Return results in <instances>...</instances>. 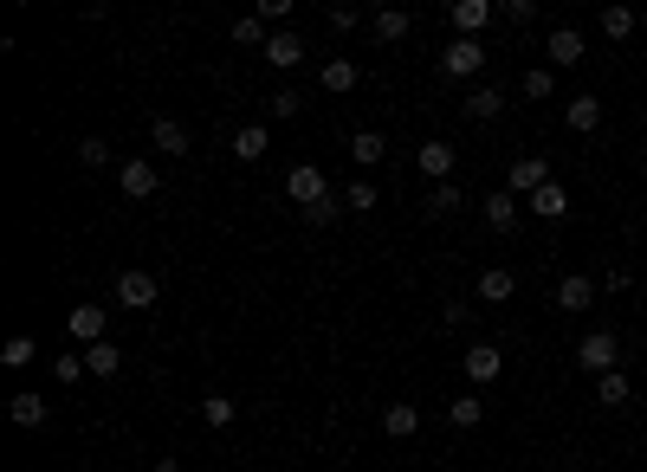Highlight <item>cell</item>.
Returning a JSON list of instances; mask_svg holds the SVG:
<instances>
[{
    "instance_id": "obj_1",
    "label": "cell",
    "mask_w": 647,
    "mask_h": 472,
    "mask_svg": "<svg viewBox=\"0 0 647 472\" xmlns=\"http://www.w3.org/2000/svg\"><path fill=\"white\" fill-rule=\"evenodd\" d=\"M576 363H583L589 376L622 369V337H615V330H589V337H576Z\"/></svg>"
},
{
    "instance_id": "obj_2",
    "label": "cell",
    "mask_w": 647,
    "mask_h": 472,
    "mask_svg": "<svg viewBox=\"0 0 647 472\" xmlns=\"http://www.w3.org/2000/svg\"><path fill=\"white\" fill-rule=\"evenodd\" d=\"M110 298H117L123 311H149V304L162 298V279H156V272H143V266H130V272H117Z\"/></svg>"
},
{
    "instance_id": "obj_3",
    "label": "cell",
    "mask_w": 647,
    "mask_h": 472,
    "mask_svg": "<svg viewBox=\"0 0 647 472\" xmlns=\"http://www.w3.org/2000/svg\"><path fill=\"white\" fill-rule=\"evenodd\" d=\"M440 72H447V78H479V72H486V39H447Z\"/></svg>"
},
{
    "instance_id": "obj_4",
    "label": "cell",
    "mask_w": 647,
    "mask_h": 472,
    "mask_svg": "<svg viewBox=\"0 0 647 472\" xmlns=\"http://www.w3.org/2000/svg\"><path fill=\"white\" fill-rule=\"evenodd\" d=\"M285 194H292V207L305 214V207L330 201V182H324V169H318V162H298V169L285 175Z\"/></svg>"
},
{
    "instance_id": "obj_5",
    "label": "cell",
    "mask_w": 647,
    "mask_h": 472,
    "mask_svg": "<svg viewBox=\"0 0 647 472\" xmlns=\"http://www.w3.org/2000/svg\"><path fill=\"white\" fill-rule=\"evenodd\" d=\"M65 330H72V343H78V350H91V343H104V330H110V311H104V304H72Z\"/></svg>"
},
{
    "instance_id": "obj_6",
    "label": "cell",
    "mask_w": 647,
    "mask_h": 472,
    "mask_svg": "<svg viewBox=\"0 0 647 472\" xmlns=\"http://www.w3.org/2000/svg\"><path fill=\"white\" fill-rule=\"evenodd\" d=\"M544 52H550V72H570V65H583L589 39L576 26H557V33H544Z\"/></svg>"
},
{
    "instance_id": "obj_7",
    "label": "cell",
    "mask_w": 647,
    "mask_h": 472,
    "mask_svg": "<svg viewBox=\"0 0 647 472\" xmlns=\"http://www.w3.org/2000/svg\"><path fill=\"white\" fill-rule=\"evenodd\" d=\"M499 376H505V350H499V343H466V382L486 388Z\"/></svg>"
},
{
    "instance_id": "obj_8",
    "label": "cell",
    "mask_w": 647,
    "mask_h": 472,
    "mask_svg": "<svg viewBox=\"0 0 647 472\" xmlns=\"http://www.w3.org/2000/svg\"><path fill=\"white\" fill-rule=\"evenodd\" d=\"M602 117H609V110H602V97H596V91H576L570 104H563V123H570V136H596V130H602Z\"/></svg>"
},
{
    "instance_id": "obj_9",
    "label": "cell",
    "mask_w": 647,
    "mask_h": 472,
    "mask_svg": "<svg viewBox=\"0 0 647 472\" xmlns=\"http://www.w3.org/2000/svg\"><path fill=\"white\" fill-rule=\"evenodd\" d=\"M415 169L428 175L434 188H440V182H453V143H447V136H428V143L415 149Z\"/></svg>"
},
{
    "instance_id": "obj_10",
    "label": "cell",
    "mask_w": 647,
    "mask_h": 472,
    "mask_svg": "<svg viewBox=\"0 0 647 472\" xmlns=\"http://www.w3.org/2000/svg\"><path fill=\"white\" fill-rule=\"evenodd\" d=\"M544 182H557V175H550V162H544V156H518L512 169H505V188H512V194H525V201H531V194H538Z\"/></svg>"
},
{
    "instance_id": "obj_11",
    "label": "cell",
    "mask_w": 647,
    "mask_h": 472,
    "mask_svg": "<svg viewBox=\"0 0 647 472\" xmlns=\"http://www.w3.org/2000/svg\"><path fill=\"white\" fill-rule=\"evenodd\" d=\"M117 188H123V194H130V201H149V194H156V188H162V175H156V162H143V156H130V162H123V169H117Z\"/></svg>"
},
{
    "instance_id": "obj_12",
    "label": "cell",
    "mask_w": 647,
    "mask_h": 472,
    "mask_svg": "<svg viewBox=\"0 0 647 472\" xmlns=\"http://www.w3.org/2000/svg\"><path fill=\"white\" fill-rule=\"evenodd\" d=\"M596 298H602V285L589 279V272H563L557 279V311H589Z\"/></svg>"
},
{
    "instance_id": "obj_13",
    "label": "cell",
    "mask_w": 647,
    "mask_h": 472,
    "mask_svg": "<svg viewBox=\"0 0 647 472\" xmlns=\"http://www.w3.org/2000/svg\"><path fill=\"white\" fill-rule=\"evenodd\" d=\"M447 20H453V39H479L486 20H492V0H453Z\"/></svg>"
},
{
    "instance_id": "obj_14",
    "label": "cell",
    "mask_w": 647,
    "mask_h": 472,
    "mask_svg": "<svg viewBox=\"0 0 647 472\" xmlns=\"http://www.w3.org/2000/svg\"><path fill=\"white\" fill-rule=\"evenodd\" d=\"M266 65L272 72H298V65H305V33H272L266 39Z\"/></svg>"
},
{
    "instance_id": "obj_15",
    "label": "cell",
    "mask_w": 647,
    "mask_h": 472,
    "mask_svg": "<svg viewBox=\"0 0 647 472\" xmlns=\"http://www.w3.org/2000/svg\"><path fill=\"white\" fill-rule=\"evenodd\" d=\"M479 214H486L492 233H512V227H518V194H512V188H492L486 201H479Z\"/></svg>"
},
{
    "instance_id": "obj_16",
    "label": "cell",
    "mask_w": 647,
    "mask_h": 472,
    "mask_svg": "<svg viewBox=\"0 0 647 472\" xmlns=\"http://www.w3.org/2000/svg\"><path fill=\"white\" fill-rule=\"evenodd\" d=\"M149 143H156L162 156H188V143H195V136H188L182 117H156V123H149Z\"/></svg>"
},
{
    "instance_id": "obj_17",
    "label": "cell",
    "mask_w": 647,
    "mask_h": 472,
    "mask_svg": "<svg viewBox=\"0 0 647 472\" xmlns=\"http://www.w3.org/2000/svg\"><path fill=\"white\" fill-rule=\"evenodd\" d=\"M408 26H415V20H408V13H395V7H376V13H369V39H376V46H402Z\"/></svg>"
},
{
    "instance_id": "obj_18",
    "label": "cell",
    "mask_w": 647,
    "mask_h": 472,
    "mask_svg": "<svg viewBox=\"0 0 647 472\" xmlns=\"http://www.w3.org/2000/svg\"><path fill=\"white\" fill-rule=\"evenodd\" d=\"M382 434L389 440H415L421 434V408L415 401H389V408H382Z\"/></svg>"
},
{
    "instance_id": "obj_19",
    "label": "cell",
    "mask_w": 647,
    "mask_h": 472,
    "mask_svg": "<svg viewBox=\"0 0 647 472\" xmlns=\"http://www.w3.org/2000/svg\"><path fill=\"white\" fill-rule=\"evenodd\" d=\"M233 156H240V162H259V156H266V149H272V130H266V123H246V130H233Z\"/></svg>"
},
{
    "instance_id": "obj_20",
    "label": "cell",
    "mask_w": 647,
    "mask_h": 472,
    "mask_svg": "<svg viewBox=\"0 0 647 472\" xmlns=\"http://www.w3.org/2000/svg\"><path fill=\"white\" fill-rule=\"evenodd\" d=\"M499 110H505V91L499 85H473V91H466V117H473V123H492Z\"/></svg>"
},
{
    "instance_id": "obj_21",
    "label": "cell",
    "mask_w": 647,
    "mask_h": 472,
    "mask_svg": "<svg viewBox=\"0 0 647 472\" xmlns=\"http://www.w3.org/2000/svg\"><path fill=\"white\" fill-rule=\"evenodd\" d=\"M479 304H512V291H518V279H512V272H505V266H492V272H479Z\"/></svg>"
},
{
    "instance_id": "obj_22",
    "label": "cell",
    "mask_w": 647,
    "mask_h": 472,
    "mask_svg": "<svg viewBox=\"0 0 647 472\" xmlns=\"http://www.w3.org/2000/svg\"><path fill=\"white\" fill-rule=\"evenodd\" d=\"M531 214H538V220H563V214H570V188H563V182H544L538 194H531Z\"/></svg>"
},
{
    "instance_id": "obj_23",
    "label": "cell",
    "mask_w": 647,
    "mask_h": 472,
    "mask_svg": "<svg viewBox=\"0 0 647 472\" xmlns=\"http://www.w3.org/2000/svg\"><path fill=\"white\" fill-rule=\"evenodd\" d=\"M85 369H91V376H98V382H110V376H123V350H117V343H91V350H85Z\"/></svg>"
},
{
    "instance_id": "obj_24",
    "label": "cell",
    "mask_w": 647,
    "mask_h": 472,
    "mask_svg": "<svg viewBox=\"0 0 647 472\" xmlns=\"http://www.w3.org/2000/svg\"><path fill=\"white\" fill-rule=\"evenodd\" d=\"M382 156H389V136H382V130H356V136H350V162H363V169H376Z\"/></svg>"
},
{
    "instance_id": "obj_25",
    "label": "cell",
    "mask_w": 647,
    "mask_h": 472,
    "mask_svg": "<svg viewBox=\"0 0 647 472\" xmlns=\"http://www.w3.org/2000/svg\"><path fill=\"white\" fill-rule=\"evenodd\" d=\"M318 85H324V91H337V97H350L356 85H363V72H356L350 59H330L324 72H318Z\"/></svg>"
},
{
    "instance_id": "obj_26",
    "label": "cell",
    "mask_w": 647,
    "mask_h": 472,
    "mask_svg": "<svg viewBox=\"0 0 647 472\" xmlns=\"http://www.w3.org/2000/svg\"><path fill=\"white\" fill-rule=\"evenodd\" d=\"M447 421L460 427V434H473V427L486 421V401H479V395H453V401H447Z\"/></svg>"
},
{
    "instance_id": "obj_27",
    "label": "cell",
    "mask_w": 647,
    "mask_h": 472,
    "mask_svg": "<svg viewBox=\"0 0 647 472\" xmlns=\"http://www.w3.org/2000/svg\"><path fill=\"white\" fill-rule=\"evenodd\" d=\"M7 414H13V427H46V395H13L7 401Z\"/></svg>"
},
{
    "instance_id": "obj_28",
    "label": "cell",
    "mask_w": 647,
    "mask_h": 472,
    "mask_svg": "<svg viewBox=\"0 0 647 472\" xmlns=\"http://www.w3.org/2000/svg\"><path fill=\"white\" fill-rule=\"evenodd\" d=\"M596 401H602V408H628V401H635V388H628V376H622V369L596 376Z\"/></svg>"
},
{
    "instance_id": "obj_29",
    "label": "cell",
    "mask_w": 647,
    "mask_h": 472,
    "mask_svg": "<svg viewBox=\"0 0 647 472\" xmlns=\"http://www.w3.org/2000/svg\"><path fill=\"white\" fill-rule=\"evenodd\" d=\"M518 91H525V97H531V104H544V97H550V91H557V72H550V65H531V72H525V78H518Z\"/></svg>"
},
{
    "instance_id": "obj_30",
    "label": "cell",
    "mask_w": 647,
    "mask_h": 472,
    "mask_svg": "<svg viewBox=\"0 0 647 472\" xmlns=\"http://www.w3.org/2000/svg\"><path fill=\"white\" fill-rule=\"evenodd\" d=\"M266 20H259V13H240V20H233V46H259V52H266Z\"/></svg>"
},
{
    "instance_id": "obj_31",
    "label": "cell",
    "mask_w": 647,
    "mask_h": 472,
    "mask_svg": "<svg viewBox=\"0 0 647 472\" xmlns=\"http://www.w3.org/2000/svg\"><path fill=\"white\" fill-rule=\"evenodd\" d=\"M460 207H466V188H453V182H440L434 194H428V214L440 220V214H460Z\"/></svg>"
},
{
    "instance_id": "obj_32",
    "label": "cell",
    "mask_w": 647,
    "mask_h": 472,
    "mask_svg": "<svg viewBox=\"0 0 647 472\" xmlns=\"http://www.w3.org/2000/svg\"><path fill=\"white\" fill-rule=\"evenodd\" d=\"M233 414H240V408H233V395H201V421H208V427H233Z\"/></svg>"
},
{
    "instance_id": "obj_33",
    "label": "cell",
    "mask_w": 647,
    "mask_h": 472,
    "mask_svg": "<svg viewBox=\"0 0 647 472\" xmlns=\"http://www.w3.org/2000/svg\"><path fill=\"white\" fill-rule=\"evenodd\" d=\"M602 33L609 39H635V7H602Z\"/></svg>"
},
{
    "instance_id": "obj_34",
    "label": "cell",
    "mask_w": 647,
    "mask_h": 472,
    "mask_svg": "<svg viewBox=\"0 0 647 472\" xmlns=\"http://www.w3.org/2000/svg\"><path fill=\"white\" fill-rule=\"evenodd\" d=\"M33 356H39V343H33V337H7V343H0V363H7V369H26Z\"/></svg>"
},
{
    "instance_id": "obj_35",
    "label": "cell",
    "mask_w": 647,
    "mask_h": 472,
    "mask_svg": "<svg viewBox=\"0 0 647 472\" xmlns=\"http://www.w3.org/2000/svg\"><path fill=\"white\" fill-rule=\"evenodd\" d=\"M343 201H350V214H376L382 188H376V182H350V188H343Z\"/></svg>"
},
{
    "instance_id": "obj_36",
    "label": "cell",
    "mask_w": 647,
    "mask_h": 472,
    "mask_svg": "<svg viewBox=\"0 0 647 472\" xmlns=\"http://www.w3.org/2000/svg\"><path fill=\"white\" fill-rule=\"evenodd\" d=\"M266 110H272V117H298V110H305V91H292V85L272 91V97H266Z\"/></svg>"
},
{
    "instance_id": "obj_37",
    "label": "cell",
    "mask_w": 647,
    "mask_h": 472,
    "mask_svg": "<svg viewBox=\"0 0 647 472\" xmlns=\"http://www.w3.org/2000/svg\"><path fill=\"white\" fill-rule=\"evenodd\" d=\"M78 162H85V169H104V162H110V143H104V136H78Z\"/></svg>"
},
{
    "instance_id": "obj_38",
    "label": "cell",
    "mask_w": 647,
    "mask_h": 472,
    "mask_svg": "<svg viewBox=\"0 0 647 472\" xmlns=\"http://www.w3.org/2000/svg\"><path fill=\"white\" fill-rule=\"evenodd\" d=\"M440 324H447V330H466V324H473V304H466V298H447V304H440Z\"/></svg>"
},
{
    "instance_id": "obj_39",
    "label": "cell",
    "mask_w": 647,
    "mask_h": 472,
    "mask_svg": "<svg viewBox=\"0 0 647 472\" xmlns=\"http://www.w3.org/2000/svg\"><path fill=\"white\" fill-rule=\"evenodd\" d=\"M52 376H59V382H78V376H85V350H65L59 363H52Z\"/></svg>"
},
{
    "instance_id": "obj_40",
    "label": "cell",
    "mask_w": 647,
    "mask_h": 472,
    "mask_svg": "<svg viewBox=\"0 0 647 472\" xmlns=\"http://www.w3.org/2000/svg\"><path fill=\"white\" fill-rule=\"evenodd\" d=\"M337 214H343V201L330 194V201H318V207H305V220L311 227H337Z\"/></svg>"
},
{
    "instance_id": "obj_41",
    "label": "cell",
    "mask_w": 647,
    "mask_h": 472,
    "mask_svg": "<svg viewBox=\"0 0 647 472\" xmlns=\"http://www.w3.org/2000/svg\"><path fill=\"white\" fill-rule=\"evenodd\" d=\"M259 20H266V26H279V20H292V0H259Z\"/></svg>"
},
{
    "instance_id": "obj_42",
    "label": "cell",
    "mask_w": 647,
    "mask_h": 472,
    "mask_svg": "<svg viewBox=\"0 0 647 472\" xmlns=\"http://www.w3.org/2000/svg\"><path fill=\"white\" fill-rule=\"evenodd\" d=\"M330 26H343V33H350V26H363V13H356V7H330Z\"/></svg>"
},
{
    "instance_id": "obj_43",
    "label": "cell",
    "mask_w": 647,
    "mask_h": 472,
    "mask_svg": "<svg viewBox=\"0 0 647 472\" xmlns=\"http://www.w3.org/2000/svg\"><path fill=\"white\" fill-rule=\"evenodd\" d=\"M156 472H182V460H169V453H162V460H156Z\"/></svg>"
}]
</instances>
